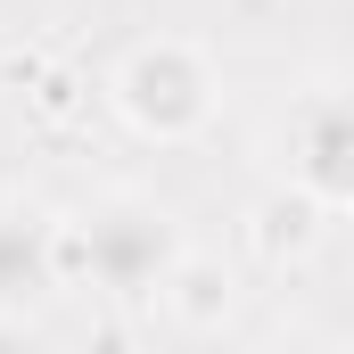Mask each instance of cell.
<instances>
[{
  "mask_svg": "<svg viewBox=\"0 0 354 354\" xmlns=\"http://www.w3.org/2000/svg\"><path fill=\"white\" fill-rule=\"evenodd\" d=\"M174 256H181V223L149 189H107L99 206L75 214V231H58V264L83 272L107 297H124V305H149Z\"/></svg>",
  "mask_w": 354,
  "mask_h": 354,
  "instance_id": "6da1fadb",
  "label": "cell"
},
{
  "mask_svg": "<svg viewBox=\"0 0 354 354\" xmlns=\"http://www.w3.org/2000/svg\"><path fill=\"white\" fill-rule=\"evenodd\" d=\"M107 99H115V115H124L140 140H198V132L214 124V66H206L198 41L157 33V41H132V50L115 58Z\"/></svg>",
  "mask_w": 354,
  "mask_h": 354,
  "instance_id": "7a4b0ae2",
  "label": "cell"
},
{
  "mask_svg": "<svg viewBox=\"0 0 354 354\" xmlns=\"http://www.w3.org/2000/svg\"><path fill=\"white\" fill-rule=\"evenodd\" d=\"M288 181L313 189L330 214L354 206V115H346V91H305L288 107Z\"/></svg>",
  "mask_w": 354,
  "mask_h": 354,
  "instance_id": "3957f363",
  "label": "cell"
},
{
  "mask_svg": "<svg viewBox=\"0 0 354 354\" xmlns=\"http://www.w3.org/2000/svg\"><path fill=\"white\" fill-rule=\"evenodd\" d=\"M58 280H66V264H58V223L33 214V206H0V313L25 322Z\"/></svg>",
  "mask_w": 354,
  "mask_h": 354,
  "instance_id": "277c9868",
  "label": "cell"
},
{
  "mask_svg": "<svg viewBox=\"0 0 354 354\" xmlns=\"http://www.w3.org/2000/svg\"><path fill=\"white\" fill-rule=\"evenodd\" d=\"M322 239H330V206H322L313 189H297V181H280V189H264V198L248 206V248H256V264H272V272L305 264Z\"/></svg>",
  "mask_w": 354,
  "mask_h": 354,
  "instance_id": "5b68a950",
  "label": "cell"
},
{
  "mask_svg": "<svg viewBox=\"0 0 354 354\" xmlns=\"http://www.w3.org/2000/svg\"><path fill=\"white\" fill-rule=\"evenodd\" d=\"M157 305H165V322H174L181 338H214L231 322V305H239V280L214 256H189L181 248L174 264H165V280H157Z\"/></svg>",
  "mask_w": 354,
  "mask_h": 354,
  "instance_id": "8992f818",
  "label": "cell"
}]
</instances>
